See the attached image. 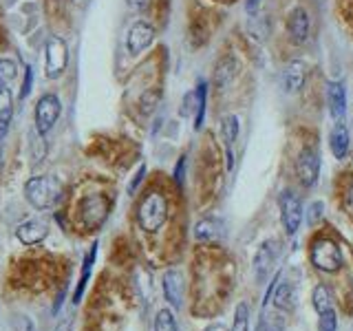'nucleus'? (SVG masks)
Masks as SVG:
<instances>
[{
	"mask_svg": "<svg viewBox=\"0 0 353 331\" xmlns=\"http://www.w3.org/2000/svg\"><path fill=\"white\" fill-rule=\"evenodd\" d=\"M47 234H49V225L40 219L25 221V223L18 225V230H16L18 241L25 243V245H38L40 241L47 239Z\"/></svg>",
	"mask_w": 353,
	"mask_h": 331,
	"instance_id": "obj_12",
	"label": "nucleus"
},
{
	"mask_svg": "<svg viewBox=\"0 0 353 331\" xmlns=\"http://www.w3.org/2000/svg\"><path fill=\"white\" fill-rule=\"evenodd\" d=\"M329 143H331V152H334L336 159H345L347 157L351 137H349V128L342 124V121H336V126H334V130H331V135H329Z\"/></svg>",
	"mask_w": 353,
	"mask_h": 331,
	"instance_id": "obj_15",
	"label": "nucleus"
},
{
	"mask_svg": "<svg viewBox=\"0 0 353 331\" xmlns=\"http://www.w3.org/2000/svg\"><path fill=\"white\" fill-rule=\"evenodd\" d=\"M292 301H294V287L283 281L274 287V305L281 309H292Z\"/></svg>",
	"mask_w": 353,
	"mask_h": 331,
	"instance_id": "obj_20",
	"label": "nucleus"
},
{
	"mask_svg": "<svg viewBox=\"0 0 353 331\" xmlns=\"http://www.w3.org/2000/svg\"><path fill=\"white\" fill-rule=\"evenodd\" d=\"M143 174H146V166H141V168L137 170L135 179H132V183H130V188H128V192H135V190H137V185H139V181L143 179Z\"/></svg>",
	"mask_w": 353,
	"mask_h": 331,
	"instance_id": "obj_33",
	"label": "nucleus"
},
{
	"mask_svg": "<svg viewBox=\"0 0 353 331\" xmlns=\"http://www.w3.org/2000/svg\"><path fill=\"white\" fill-rule=\"evenodd\" d=\"M314 309L318 314H325L329 309H334V305H331V294L325 285H318L314 290Z\"/></svg>",
	"mask_w": 353,
	"mask_h": 331,
	"instance_id": "obj_23",
	"label": "nucleus"
},
{
	"mask_svg": "<svg viewBox=\"0 0 353 331\" xmlns=\"http://www.w3.org/2000/svg\"><path fill=\"white\" fill-rule=\"evenodd\" d=\"M232 331H250V309H248L245 303H241L236 307L234 325H232Z\"/></svg>",
	"mask_w": 353,
	"mask_h": 331,
	"instance_id": "obj_27",
	"label": "nucleus"
},
{
	"mask_svg": "<svg viewBox=\"0 0 353 331\" xmlns=\"http://www.w3.org/2000/svg\"><path fill=\"white\" fill-rule=\"evenodd\" d=\"M11 115H14V99H11L9 86H0V139L5 137L9 128Z\"/></svg>",
	"mask_w": 353,
	"mask_h": 331,
	"instance_id": "obj_17",
	"label": "nucleus"
},
{
	"mask_svg": "<svg viewBox=\"0 0 353 331\" xmlns=\"http://www.w3.org/2000/svg\"><path fill=\"white\" fill-rule=\"evenodd\" d=\"M152 40H154V29H152V25H148V22L139 20V22H135V25H132L130 31H128V40H126L128 51H130L132 55H139L141 51H146V49L150 47Z\"/></svg>",
	"mask_w": 353,
	"mask_h": 331,
	"instance_id": "obj_10",
	"label": "nucleus"
},
{
	"mask_svg": "<svg viewBox=\"0 0 353 331\" xmlns=\"http://www.w3.org/2000/svg\"><path fill=\"white\" fill-rule=\"evenodd\" d=\"M16 75H18L16 62L9 58H0V86H9L16 80Z\"/></svg>",
	"mask_w": 353,
	"mask_h": 331,
	"instance_id": "obj_25",
	"label": "nucleus"
},
{
	"mask_svg": "<svg viewBox=\"0 0 353 331\" xmlns=\"http://www.w3.org/2000/svg\"><path fill=\"white\" fill-rule=\"evenodd\" d=\"M225 3H232V0H225Z\"/></svg>",
	"mask_w": 353,
	"mask_h": 331,
	"instance_id": "obj_39",
	"label": "nucleus"
},
{
	"mask_svg": "<svg viewBox=\"0 0 353 331\" xmlns=\"http://www.w3.org/2000/svg\"><path fill=\"white\" fill-rule=\"evenodd\" d=\"M234 73H236V62L234 60H232V58L221 60L219 69H216V86L219 88L228 86V82L232 80V77H234Z\"/></svg>",
	"mask_w": 353,
	"mask_h": 331,
	"instance_id": "obj_21",
	"label": "nucleus"
},
{
	"mask_svg": "<svg viewBox=\"0 0 353 331\" xmlns=\"http://www.w3.org/2000/svg\"><path fill=\"white\" fill-rule=\"evenodd\" d=\"M0 152H3V143H0Z\"/></svg>",
	"mask_w": 353,
	"mask_h": 331,
	"instance_id": "obj_38",
	"label": "nucleus"
},
{
	"mask_svg": "<svg viewBox=\"0 0 353 331\" xmlns=\"http://www.w3.org/2000/svg\"><path fill=\"white\" fill-rule=\"evenodd\" d=\"M154 331H179L174 314L170 309H161V312H157V318H154Z\"/></svg>",
	"mask_w": 353,
	"mask_h": 331,
	"instance_id": "obj_24",
	"label": "nucleus"
},
{
	"mask_svg": "<svg viewBox=\"0 0 353 331\" xmlns=\"http://www.w3.org/2000/svg\"><path fill=\"white\" fill-rule=\"evenodd\" d=\"M183 292H185L183 274L179 270H174V268L165 272L163 274V294H165V301H168L174 309H181Z\"/></svg>",
	"mask_w": 353,
	"mask_h": 331,
	"instance_id": "obj_11",
	"label": "nucleus"
},
{
	"mask_svg": "<svg viewBox=\"0 0 353 331\" xmlns=\"http://www.w3.org/2000/svg\"><path fill=\"white\" fill-rule=\"evenodd\" d=\"M165 221H168V199L165 194L150 190L141 199L137 210V223L146 232H157Z\"/></svg>",
	"mask_w": 353,
	"mask_h": 331,
	"instance_id": "obj_2",
	"label": "nucleus"
},
{
	"mask_svg": "<svg viewBox=\"0 0 353 331\" xmlns=\"http://www.w3.org/2000/svg\"><path fill=\"white\" fill-rule=\"evenodd\" d=\"M221 234V223L216 219H203L199 221L194 228V237L196 241H212Z\"/></svg>",
	"mask_w": 353,
	"mask_h": 331,
	"instance_id": "obj_19",
	"label": "nucleus"
},
{
	"mask_svg": "<svg viewBox=\"0 0 353 331\" xmlns=\"http://www.w3.org/2000/svg\"><path fill=\"white\" fill-rule=\"evenodd\" d=\"M296 172H298V179H301L303 185L312 188L318 181V174H320V159H318V152L316 148L307 146L301 150L296 159Z\"/></svg>",
	"mask_w": 353,
	"mask_h": 331,
	"instance_id": "obj_6",
	"label": "nucleus"
},
{
	"mask_svg": "<svg viewBox=\"0 0 353 331\" xmlns=\"http://www.w3.org/2000/svg\"><path fill=\"white\" fill-rule=\"evenodd\" d=\"M66 62H69V51H66L64 40L58 36L49 38V42H47V75L58 77L66 69Z\"/></svg>",
	"mask_w": 353,
	"mask_h": 331,
	"instance_id": "obj_9",
	"label": "nucleus"
},
{
	"mask_svg": "<svg viewBox=\"0 0 353 331\" xmlns=\"http://www.w3.org/2000/svg\"><path fill=\"white\" fill-rule=\"evenodd\" d=\"M205 331H228V329L223 325H212V327H208Z\"/></svg>",
	"mask_w": 353,
	"mask_h": 331,
	"instance_id": "obj_36",
	"label": "nucleus"
},
{
	"mask_svg": "<svg viewBox=\"0 0 353 331\" xmlns=\"http://www.w3.org/2000/svg\"><path fill=\"white\" fill-rule=\"evenodd\" d=\"M309 257H312L314 268L320 272L336 274L342 268V252H340L338 243L334 239H327V237L316 239L314 245H312V252H309Z\"/></svg>",
	"mask_w": 353,
	"mask_h": 331,
	"instance_id": "obj_4",
	"label": "nucleus"
},
{
	"mask_svg": "<svg viewBox=\"0 0 353 331\" xmlns=\"http://www.w3.org/2000/svg\"><path fill=\"white\" fill-rule=\"evenodd\" d=\"M281 210H283V225L287 234H296L303 223V203L301 199L292 192L281 194Z\"/></svg>",
	"mask_w": 353,
	"mask_h": 331,
	"instance_id": "obj_7",
	"label": "nucleus"
},
{
	"mask_svg": "<svg viewBox=\"0 0 353 331\" xmlns=\"http://www.w3.org/2000/svg\"><path fill=\"white\" fill-rule=\"evenodd\" d=\"M279 252H281L279 241H265L259 248L256 257H254V272H256L259 281H265L272 274L276 259H279Z\"/></svg>",
	"mask_w": 353,
	"mask_h": 331,
	"instance_id": "obj_8",
	"label": "nucleus"
},
{
	"mask_svg": "<svg viewBox=\"0 0 353 331\" xmlns=\"http://www.w3.org/2000/svg\"><path fill=\"white\" fill-rule=\"evenodd\" d=\"M287 33L294 44H303L309 36V16L303 7H294L290 18H287Z\"/></svg>",
	"mask_w": 353,
	"mask_h": 331,
	"instance_id": "obj_13",
	"label": "nucleus"
},
{
	"mask_svg": "<svg viewBox=\"0 0 353 331\" xmlns=\"http://www.w3.org/2000/svg\"><path fill=\"white\" fill-rule=\"evenodd\" d=\"M110 212V199L102 192L84 194L77 203V223L84 230H97Z\"/></svg>",
	"mask_w": 353,
	"mask_h": 331,
	"instance_id": "obj_3",
	"label": "nucleus"
},
{
	"mask_svg": "<svg viewBox=\"0 0 353 331\" xmlns=\"http://www.w3.org/2000/svg\"><path fill=\"white\" fill-rule=\"evenodd\" d=\"M148 5H150V0H128V7L132 11H143Z\"/></svg>",
	"mask_w": 353,
	"mask_h": 331,
	"instance_id": "obj_34",
	"label": "nucleus"
},
{
	"mask_svg": "<svg viewBox=\"0 0 353 331\" xmlns=\"http://www.w3.org/2000/svg\"><path fill=\"white\" fill-rule=\"evenodd\" d=\"M205 97H208V86H205V82H201L196 88V119H194L196 130L201 128L203 117H205Z\"/></svg>",
	"mask_w": 353,
	"mask_h": 331,
	"instance_id": "obj_26",
	"label": "nucleus"
},
{
	"mask_svg": "<svg viewBox=\"0 0 353 331\" xmlns=\"http://www.w3.org/2000/svg\"><path fill=\"white\" fill-rule=\"evenodd\" d=\"M183 170H185V157L179 159V163H176V168H174V181L176 183H183Z\"/></svg>",
	"mask_w": 353,
	"mask_h": 331,
	"instance_id": "obj_32",
	"label": "nucleus"
},
{
	"mask_svg": "<svg viewBox=\"0 0 353 331\" xmlns=\"http://www.w3.org/2000/svg\"><path fill=\"white\" fill-rule=\"evenodd\" d=\"M60 113H62V104H60L58 97L51 95V93L40 97V102L36 106V130L40 132V135H44V132H49L53 128Z\"/></svg>",
	"mask_w": 353,
	"mask_h": 331,
	"instance_id": "obj_5",
	"label": "nucleus"
},
{
	"mask_svg": "<svg viewBox=\"0 0 353 331\" xmlns=\"http://www.w3.org/2000/svg\"><path fill=\"white\" fill-rule=\"evenodd\" d=\"M95 257H97V243H95L91 250H88L86 259L82 263V276H80V283H77V290L73 294V303H80L82 301L84 290H86V283H88V279H91V268H93V263H95Z\"/></svg>",
	"mask_w": 353,
	"mask_h": 331,
	"instance_id": "obj_18",
	"label": "nucleus"
},
{
	"mask_svg": "<svg viewBox=\"0 0 353 331\" xmlns=\"http://www.w3.org/2000/svg\"><path fill=\"white\" fill-rule=\"evenodd\" d=\"M327 99H329V113L336 121L342 119L347 110V91L342 82H329L327 84Z\"/></svg>",
	"mask_w": 353,
	"mask_h": 331,
	"instance_id": "obj_14",
	"label": "nucleus"
},
{
	"mask_svg": "<svg viewBox=\"0 0 353 331\" xmlns=\"http://www.w3.org/2000/svg\"><path fill=\"white\" fill-rule=\"evenodd\" d=\"M305 77H307L305 64L296 60L292 64H287V69L283 71V84L290 93H296L305 86Z\"/></svg>",
	"mask_w": 353,
	"mask_h": 331,
	"instance_id": "obj_16",
	"label": "nucleus"
},
{
	"mask_svg": "<svg viewBox=\"0 0 353 331\" xmlns=\"http://www.w3.org/2000/svg\"><path fill=\"white\" fill-rule=\"evenodd\" d=\"M31 77H33V73H31V69L27 66V69H25V84H22V91H20V97L22 99H25L29 95V91H31Z\"/></svg>",
	"mask_w": 353,
	"mask_h": 331,
	"instance_id": "obj_31",
	"label": "nucleus"
},
{
	"mask_svg": "<svg viewBox=\"0 0 353 331\" xmlns=\"http://www.w3.org/2000/svg\"><path fill=\"white\" fill-rule=\"evenodd\" d=\"M340 16L345 20V27L353 33V0H340Z\"/></svg>",
	"mask_w": 353,
	"mask_h": 331,
	"instance_id": "obj_29",
	"label": "nucleus"
},
{
	"mask_svg": "<svg viewBox=\"0 0 353 331\" xmlns=\"http://www.w3.org/2000/svg\"><path fill=\"white\" fill-rule=\"evenodd\" d=\"M336 325H338V320H336V312H334V309H329V312L320 314L318 331H336Z\"/></svg>",
	"mask_w": 353,
	"mask_h": 331,
	"instance_id": "obj_28",
	"label": "nucleus"
},
{
	"mask_svg": "<svg viewBox=\"0 0 353 331\" xmlns=\"http://www.w3.org/2000/svg\"><path fill=\"white\" fill-rule=\"evenodd\" d=\"M25 197L36 210L53 208L62 199V181L51 174L31 177L25 183Z\"/></svg>",
	"mask_w": 353,
	"mask_h": 331,
	"instance_id": "obj_1",
	"label": "nucleus"
},
{
	"mask_svg": "<svg viewBox=\"0 0 353 331\" xmlns=\"http://www.w3.org/2000/svg\"><path fill=\"white\" fill-rule=\"evenodd\" d=\"M345 205H347L349 212L353 214V177H351L347 188H345Z\"/></svg>",
	"mask_w": 353,
	"mask_h": 331,
	"instance_id": "obj_30",
	"label": "nucleus"
},
{
	"mask_svg": "<svg viewBox=\"0 0 353 331\" xmlns=\"http://www.w3.org/2000/svg\"><path fill=\"white\" fill-rule=\"evenodd\" d=\"M259 5H261V0H248V11H250V14H254V11H256L259 9Z\"/></svg>",
	"mask_w": 353,
	"mask_h": 331,
	"instance_id": "obj_35",
	"label": "nucleus"
},
{
	"mask_svg": "<svg viewBox=\"0 0 353 331\" xmlns=\"http://www.w3.org/2000/svg\"><path fill=\"white\" fill-rule=\"evenodd\" d=\"M71 329V323H69V320H64V323L58 327V331H69Z\"/></svg>",
	"mask_w": 353,
	"mask_h": 331,
	"instance_id": "obj_37",
	"label": "nucleus"
},
{
	"mask_svg": "<svg viewBox=\"0 0 353 331\" xmlns=\"http://www.w3.org/2000/svg\"><path fill=\"white\" fill-rule=\"evenodd\" d=\"M221 132H223L225 146L230 148L232 143L236 141V135H239V117L236 115H228L223 121H221Z\"/></svg>",
	"mask_w": 353,
	"mask_h": 331,
	"instance_id": "obj_22",
	"label": "nucleus"
}]
</instances>
